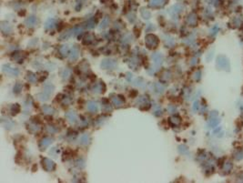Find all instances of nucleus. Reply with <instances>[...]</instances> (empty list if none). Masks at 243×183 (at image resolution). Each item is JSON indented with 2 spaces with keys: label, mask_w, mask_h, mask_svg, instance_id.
<instances>
[{
  "label": "nucleus",
  "mask_w": 243,
  "mask_h": 183,
  "mask_svg": "<svg viewBox=\"0 0 243 183\" xmlns=\"http://www.w3.org/2000/svg\"><path fill=\"white\" fill-rule=\"evenodd\" d=\"M145 43L148 48H155L159 45V39L153 34H148L145 37Z\"/></svg>",
  "instance_id": "f257e3e1"
},
{
  "label": "nucleus",
  "mask_w": 243,
  "mask_h": 183,
  "mask_svg": "<svg viewBox=\"0 0 243 183\" xmlns=\"http://www.w3.org/2000/svg\"><path fill=\"white\" fill-rule=\"evenodd\" d=\"M117 67V62L113 59H104L101 62V67L105 69H114Z\"/></svg>",
  "instance_id": "f03ea898"
},
{
  "label": "nucleus",
  "mask_w": 243,
  "mask_h": 183,
  "mask_svg": "<svg viewBox=\"0 0 243 183\" xmlns=\"http://www.w3.org/2000/svg\"><path fill=\"white\" fill-rule=\"evenodd\" d=\"M42 163H43V168H44L47 171H51V170H53L55 169V163L51 160L47 159V158L42 160Z\"/></svg>",
  "instance_id": "7ed1b4c3"
},
{
  "label": "nucleus",
  "mask_w": 243,
  "mask_h": 183,
  "mask_svg": "<svg viewBox=\"0 0 243 183\" xmlns=\"http://www.w3.org/2000/svg\"><path fill=\"white\" fill-rule=\"evenodd\" d=\"M3 71L5 74L12 75V76H17L18 74H19V70H18L17 68H14V67H10L9 65L3 66Z\"/></svg>",
  "instance_id": "20e7f679"
},
{
  "label": "nucleus",
  "mask_w": 243,
  "mask_h": 183,
  "mask_svg": "<svg viewBox=\"0 0 243 183\" xmlns=\"http://www.w3.org/2000/svg\"><path fill=\"white\" fill-rule=\"evenodd\" d=\"M52 141H53V140L51 138H47V137H46V138H42L41 140V141H40V143H39V148H40V149L41 150H44L45 149H47L49 145H50L51 143H52Z\"/></svg>",
  "instance_id": "39448f33"
},
{
  "label": "nucleus",
  "mask_w": 243,
  "mask_h": 183,
  "mask_svg": "<svg viewBox=\"0 0 243 183\" xmlns=\"http://www.w3.org/2000/svg\"><path fill=\"white\" fill-rule=\"evenodd\" d=\"M166 4V0H149V6L151 8H162Z\"/></svg>",
  "instance_id": "423d86ee"
},
{
  "label": "nucleus",
  "mask_w": 243,
  "mask_h": 183,
  "mask_svg": "<svg viewBox=\"0 0 243 183\" xmlns=\"http://www.w3.org/2000/svg\"><path fill=\"white\" fill-rule=\"evenodd\" d=\"M36 23H37V18L35 16H30L27 18L26 20H25V24H26L27 26L29 27V28L35 27L36 25Z\"/></svg>",
  "instance_id": "0eeeda50"
},
{
  "label": "nucleus",
  "mask_w": 243,
  "mask_h": 183,
  "mask_svg": "<svg viewBox=\"0 0 243 183\" xmlns=\"http://www.w3.org/2000/svg\"><path fill=\"white\" fill-rule=\"evenodd\" d=\"M152 59L157 65H161L163 62V56L160 53H154L152 55Z\"/></svg>",
  "instance_id": "6e6552de"
},
{
  "label": "nucleus",
  "mask_w": 243,
  "mask_h": 183,
  "mask_svg": "<svg viewBox=\"0 0 243 183\" xmlns=\"http://www.w3.org/2000/svg\"><path fill=\"white\" fill-rule=\"evenodd\" d=\"M78 56H79V50L78 48H77L76 47H73L71 50V53L69 55V59L71 61H76L78 58Z\"/></svg>",
  "instance_id": "1a4fd4ad"
},
{
  "label": "nucleus",
  "mask_w": 243,
  "mask_h": 183,
  "mask_svg": "<svg viewBox=\"0 0 243 183\" xmlns=\"http://www.w3.org/2000/svg\"><path fill=\"white\" fill-rule=\"evenodd\" d=\"M1 30H2V32L5 33V34H10L11 31H12V28L8 23L2 22L1 23Z\"/></svg>",
  "instance_id": "9d476101"
},
{
  "label": "nucleus",
  "mask_w": 243,
  "mask_h": 183,
  "mask_svg": "<svg viewBox=\"0 0 243 183\" xmlns=\"http://www.w3.org/2000/svg\"><path fill=\"white\" fill-rule=\"evenodd\" d=\"M86 109L90 112H97L98 109V106L96 102L94 101H89L86 104Z\"/></svg>",
  "instance_id": "9b49d317"
},
{
  "label": "nucleus",
  "mask_w": 243,
  "mask_h": 183,
  "mask_svg": "<svg viewBox=\"0 0 243 183\" xmlns=\"http://www.w3.org/2000/svg\"><path fill=\"white\" fill-rule=\"evenodd\" d=\"M66 117H67V118L68 119V120H69V122H71V123H75L78 120V116H77L76 113L73 112V111L67 112Z\"/></svg>",
  "instance_id": "f8f14e48"
},
{
  "label": "nucleus",
  "mask_w": 243,
  "mask_h": 183,
  "mask_svg": "<svg viewBox=\"0 0 243 183\" xmlns=\"http://www.w3.org/2000/svg\"><path fill=\"white\" fill-rule=\"evenodd\" d=\"M148 97H145V96H143V97H140L139 99H138V101H137V104H138L139 107H142V106H147L148 105Z\"/></svg>",
  "instance_id": "ddd939ff"
},
{
  "label": "nucleus",
  "mask_w": 243,
  "mask_h": 183,
  "mask_svg": "<svg viewBox=\"0 0 243 183\" xmlns=\"http://www.w3.org/2000/svg\"><path fill=\"white\" fill-rule=\"evenodd\" d=\"M28 129H29V131L36 133V132H38V131L40 130V126L37 125L36 123L32 122V123H30V124L28 125Z\"/></svg>",
  "instance_id": "4468645a"
},
{
  "label": "nucleus",
  "mask_w": 243,
  "mask_h": 183,
  "mask_svg": "<svg viewBox=\"0 0 243 183\" xmlns=\"http://www.w3.org/2000/svg\"><path fill=\"white\" fill-rule=\"evenodd\" d=\"M80 143L82 145H88L90 142V137L89 134H84L80 137V140H79Z\"/></svg>",
  "instance_id": "2eb2a0df"
},
{
  "label": "nucleus",
  "mask_w": 243,
  "mask_h": 183,
  "mask_svg": "<svg viewBox=\"0 0 243 183\" xmlns=\"http://www.w3.org/2000/svg\"><path fill=\"white\" fill-rule=\"evenodd\" d=\"M42 110H43V112H44V113H46V114H48V115H53L54 113H55V109L53 108H51L50 106H47V105L43 106Z\"/></svg>",
  "instance_id": "dca6fc26"
},
{
  "label": "nucleus",
  "mask_w": 243,
  "mask_h": 183,
  "mask_svg": "<svg viewBox=\"0 0 243 183\" xmlns=\"http://www.w3.org/2000/svg\"><path fill=\"white\" fill-rule=\"evenodd\" d=\"M49 96H50V95H48V94H47L46 92L43 91L42 93L38 94V95L36 96V98H38L39 100H41V101H46V100H47V99H48Z\"/></svg>",
  "instance_id": "f3484780"
},
{
  "label": "nucleus",
  "mask_w": 243,
  "mask_h": 183,
  "mask_svg": "<svg viewBox=\"0 0 243 183\" xmlns=\"http://www.w3.org/2000/svg\"><path fill=\"white\" fill-rule=\"evenodd\" d=\"M141 16L144 19H149V18L151 17L150 12H149L148 10H147V9H144V8L141 9Z\"/></svg>",
  "instance_id": "a211bd4d"
},
{
  "label": "nucleus",
  "mask_w": 243,
  "mask_h": 183,
  "mask_svg": "<svg viewBox=\"0 0 243 183\" xmlns=\"http://www.w3.org/2000/svg\"><path fill=\"white\" fill-rule=\"evenodd\" d=\"M55 24H56V21L54 20V19H48L47 22H46V24H45V28H47V29H51V28H53L54 27H55Z\"/></svg>",
  "instance_id": "6ab92c4d"
},
{
  "label": "nucleus",
  "mask_w": 243,
  "mask_h": 183,
  "mask_svg": "<svg viewBox=\"0 0 243 183\" xmlns=\"http://www.w3.org/2000/svg\"><path fill=\"white\" fill-rule=\"evenodd\" d=\"M53 90H54V86L50 85V84L46 85L44 87V92H46L47 94H48V95H51L53 93Z\"/></svg>",
  "instance_id": "aec40b11"
},
{
  "label": "nucleus",
  "mask_w": 243,
  "mask_h": 183,
  "mask_svg": "<svg viewBox=\"0 0 243 183\" xmlns=\"http://www.w3.org/2000/svg\"><path fill=\"white\" fill-rule=\"evenodd\" d=\"M27 78L29 82H31V83H35V82L36 81V75L33 74L32 72H29L27 73Z\"/></svg>",
  "instance_id": "412c9836"
},
{
  "label": "nucleus",
  "mask_w": 243,
  "mask_h": 183,
  "mask_svg": "<svg viewBox=\"0 0 243 183\" xmlns=\"http://www.w3.org/2000/svg\"><path fill=\"white\" fill-rule=\"evenodd\" d=\"M59 53L61 54V56H67V53H68V47L67 45H64V46H62L60 48H59Z\"/></svg>",
  "instance_id": "4be33fe9"
},
{
  "label": "nucleus",
  "mask_w": 243,
  "mask_h": 183,
  "mask_svg": "<svg viewBox=\"0 0 243 183\" xmlns=\"http://www.w3.org/2000/svg\"><path fill=\"white\" fill-rule=\"evenodd\" d=\"M71 32H72V30H68V31H67L66 33L62 34L60 36V39H69L71 36L74 35V33H71Z\"/></svg>",
  "instance_id": "5701e85b"
},
{
  "label": "nucleus",
  "mask_w": 243,
  "mask_h": 183,
  "mask_svg": "<svg viewBox=\"0 0 243 183\" xmlns=\"http://www.w3.org/2000/svg\"><path fill=\"white\" fill-rule=\"evenodd\" d=\"M164 89H165V87H164V86H162L161 84H159V83H156L155 84V90H156V92L157 93H162L164 91Z\"/></svg>",
  "instance_id": "b1692460"
},
{
  "label": "nucleus",
  "mask_w": 243,
  "mask_h": 183,
  "mask_svg": "<svg viewBox=\"0 0 243 183\" xmlns=\"http://www.w3.org/2000/svg\"><path fill=\"white\" fill-rule=\"evenodd\" d=\"M102 84H96L94 87H93V92L95 93H100L102 92Z\"/></svg>",
  "instance_id": "393cba45"
},
{
  "label": "nucleus",
  "mask_w": 243,
  "mask_h": 183,
  "mask_svg": "<svg viewBox=\"0 0 243 183\" xmlns=\"http://www.w3.org/2000/svg\"><path fill=\"white\" fill-rule=\"evenodd\" d=\"M109 24V18L108 17H105L102 20V22L100 23V28H106Z\"/></svg>",
  "instance_id": "a878e982"
},
{
  "label": "nucleus",
  "mask_w": 243,
  "mask_h": 183,
  "mask_svg": "<svg viewBox=\"0 0 243 183\" xmlns=\"http://www.w3.org/2000/svg\"><path fill=\"white\" fill-rule=\"evenodd\" d=\"M196 21H197V19H196L195 15L191 14V15H189V16L188 17V23H189V24H190V25H195Z\"/></svg>",
  "instance_id": "bb28decb"
},
{
  "label": "nucleus",
  "mask_w": 243,
  "mask_h": 183,
  "mask_svg": "<svg viewBox=\"0 0 243 183\" xmlns=\"http://www.w3.org/2000/svg\"><path fill=\"white\" fill-rule=\"evenodd\" d=\"M47 130L48 133H50V134H54V133H56V132L58 131V129L56 128V127H54V126L49 125V126H47Z\"/></svg>",
  "instance_id": "cd10ccee"
},
{
  "label": "nucleus",
  "mask_w": 243,
  "mask_h": 183,
  "mask_svg": "<svg viewBox=\"0 0 243 183\" xmlns=\"http://www.w3.org/2000/svg\"><path fill=\"white\" fill-rule=\"evenodd\" d=\"M113 104L115 106H117V107H120L123 104V100L120 99V98H118L117 97H116V98H113Z\"/></svg>",
  "instance_id": "c85d7f7f"
},
{
  "label": "nucleus",
  "mask_w": 243,
  "mask_h": 183,
  "mask_svg": "<svg viewBox=\"0 0 243 183\" xmlns=\"http://www.w3.org/2000/svg\"><path fill=\"white\" fill-rule=\"evenodd\" d=\"M69 75H70V71L68 70L67 68H66L65 70L63 71V73H62V77H63V79H67L68 77H69Z\"/></svg>",
  "instance_id": "c756f323"
},
{
  "label": "nucleus",
  "mask_w": 243,
  "mask_h": 183,
  "mask_svg": "<svg viewBox=\"0 0 243 183\" xmlns=\"http://www.w3.org/2000/svg\"><path fill=\"white\" fill-rule=\"evenodd\" d=\"M95 25H96V22L94 20L90 19V20H89L88 22H86V27L88 28H92L95 27Z\"/></svg>",
  "instance_id": "7c9ffc66"
},
{
  "label": "nucleus",
  "mask_w": 243,
  "mask_h": 183,
  "mask_svg": "<svg viewBox=\"0 0 243 183\" xmlns=\"http://www.w3.org/2000/svg\"><path fill=\"white\" fill-rule=\"evenodd\" d=\"M21 88H22L21 84L16 83V84L15 85V87H14V92H16V93H19V92L21 91Z\"/></svg>",
  "instance_id": "2f4dec72"
},
{
  "label": "nucleus",
  "mask_w": 243,
  "mask_h": 183,
  "mask_svg": "<svg viewBox=\"0 0 243 183\" xmlns=\"http://www.w3.org/2000/svg\"><path fill=\"white\" fill-rule=\"evenodd\" d=\"M77 166L79 168V169H83L84 167H85V162L82 160H78L77 161Z\"/></svg>",
  "instance_id": "473e14b6"
},
{
  "label": "nucleus",
  "mask_w": 243,
  "mask_h": 183,
  "mask_svg": "<svg viewBox=\"0 0 243 183\" xmlns=\"http://www.w3.org/2000/svg\"><path fill=\"white\" fill-rule=\"evenodd\" d=\"M154 112H155V115H161V109H160V107H156L155 109H154Z\"/></svg>",
  "instance_id": "72a5a7b5"
},
{
  "label": "nucleus",
  "mask_w": 243,
  "mask_h": 183,
  "mask_svg": "<svg viewBox=\"0 0 243 183\" xmlns=\"http://www.w3.org/2000/svg\"><path fill=\"white\" fill-rule=\"evenodd\" d=\"M171 122L174 123L175 125H177V124L179 123V118H178L176 117H173V118H171Z\"/></svg>",
  "instance_id": "f704fd0d"
},
{
  "label": "nucleus",
  "mask_w": 243,
  "mask_h": 183,
  "mask_svg": "<svg viewBox=\"0 0 243 183\" xmlns=\"http://www.w3.org/2000/svg\"><path fill=\"white\" fill-rule=\"evenodd\" d=\"M155 29V28L152 26V25H148V26L147 27V28H146V31L147 32H150V31H153Z\"/></svg>",
  "instance_id": "c9c22d12"
},
{
  "label": "nucleus",
  "mask_w": 243,
  "mask_h": 183,
  "mask_svg": "<svg viewBox=\"0 0 243 183\" xmlns=\"http://www.w3.org/2000/svg\"><path fill=\"white\" fill-rule=\"evenodd\" d=\"M19 110H20V108H19V106H18L17 104L13 106V111H15V112H18Z\"/></svg>",
  "instance_id": "e433bc0d"
}]
</instances>
